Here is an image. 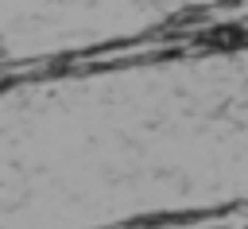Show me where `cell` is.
Listing matches in <instances>:
<instances>
[]
</instances>
